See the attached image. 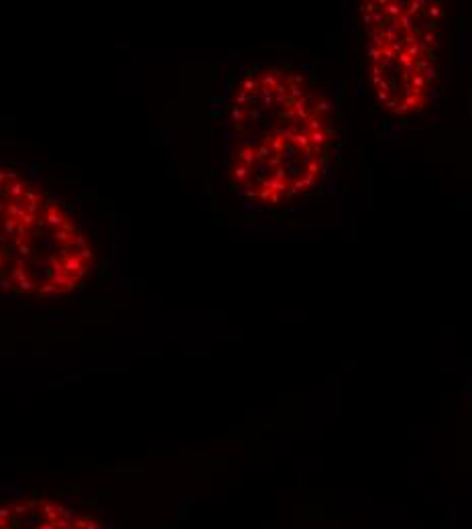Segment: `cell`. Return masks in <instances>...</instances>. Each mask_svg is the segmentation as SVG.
<instances>
[{
    "mask_svg": "<svg viewBox=\"0 0 472 529\" xmlns=\"http://www.w3.org/2000/svg\"><path fill=\"white\" fill-rule=\"evenodd\" d=\"M360 17L369 41V78L379 104L395 116L423 110L438 69V5L367 3Z\"/></svg>",
    "mask_w": 472,
    "mask_h": 529,
    "instance_id": "7a4b0ae2",
    "label": "cell"
},
{
    "mask_svg": "<svg viewBox=\"0 0 472 529\" xmlns=\"http://www.w3.org/2000/svg\"><path fill=\"white\" fill-rule=\"evenodd\" d=\"M328 145V137L305 132H271L252 139H230V181L252 204H287L320 183Z\"/></svg>",
    "mask_w": 472,
    "mask_h": 529,
    "instance_id": "3957f363",
    "label": "cell"
},
{
    "mask_svg": "<svg viewBox=\"0 0 472 529\" xmlns=\"http://www.w3.org/2000/svg\"><path fill=\"white\" fill-rule=\"evenodd\" d=\"M232 139H252L271 132H305L332 137L328 102L309 82L287 67L250 69L230 102Z\"/></svg>",
    "mask_w": 472,
    "mask_h": 529,
    "instance_id": "277c9868",
    "label": "cell"
},
{
    "mask_svg": "<svg viewBox=\"0 0 472 529\" xmlns=\"http://www.w3.org/2000/svg\"><path fill=\"white\" fill-rule=\"evenodd\" d=\"M0 529H106L98 519L51 497H23L0 505Z\"/></svg>",
    "mask_w": 472,
    "mask_h": 529,
    "instance_id": "5b68a950",
    "label": "cell"
},
{
    "mask_svg": "<svg viewBox=\"0 0 472 529\" xmlns=\"http://www.w3.org/2000/svg\"><path fill=\"white\" fill-rule=\"evenodd\" d=\"M96 262L76 216L23 173L0 165V289L53 299L82 287Z\"/></svg>",
    "mask_w": 472,
    "mask_h": 529,
    "instance_id": "6da1fadb",
    "label": "cell"
}]
</instances>
